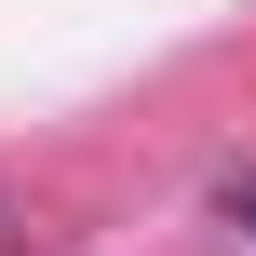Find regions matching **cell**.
<instances>
[{
    "mask_svg": "<svg viewBox=\"0 0 256 256\" xmlns=\"http://www.w3.org/2000/svg\"><path fill=\"white\" fill-rule=\"evenodd\" d=\"M216 216H230V230H256V148L230 162V176H216Z\"/></svg>",
    "mask_w": 256,
    "mask_h": 256,
    "instance_id": "obj_1",
    "label": "cell"
}]
</instances>
